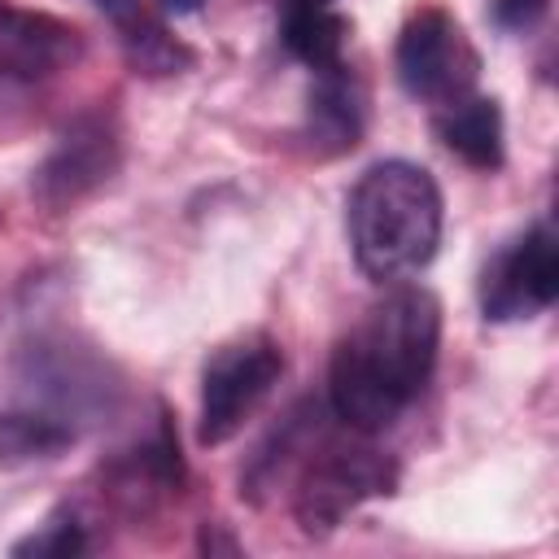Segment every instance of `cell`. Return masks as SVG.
Masks as SVG:
<instances>
[{
    "label": "cell",
    "instance_id": "cell-1",
    "mask_svg": "<svg viewBox=\"0 0 559 559\" xmlns=\"http://www.w3.org/2000/svg\"><path fill=\"white\" fill-rule=\"evenodd\" d=\"M441 349V301L424 284H389L336 341L328 362V406L341 428L376 437L432 380Z\"/></svg>",
    "mask_w": 559,
    "mask_h": 559
},
{
    "label": "cell",
    "instance_id": "cell-2",
    "mask_svg": "<svg viewBox=\"0 0 559 559\" xmlns=\"http://www.w3.org/2000/svg\"><path fill=\"white\" fill-rule=\"evenodd\" d=\"M122 402L114 362L66 332H39L9 362V402L0 406V463L26 467L57 459Z\"/></svg>",
    "mask_w": 559,
    "mask_h": 559
},
{
    "label": "cell",
    "instance_id": "cell-3",
    "mask_svg": "<svg viewBox=\"0 0 559 559\" xmlns=\"http://www.w3.org/2000/svg\"><path fill=\"white\" fill-rule=\"evenodd\" d=\"M441 188L424 166L406 157L367 166L345 201L358 271L376 284L424 271L441 245Z\"/></svg>",
    "mask_w": 559,
    "mask_h": 559
},
{
    "label": "cell",
    "instance_id": "cell-4",
    "mask_svg": "<svg viewBox=\"0 0 559 559\" xmlns=\"http://www.w3.org/2000/svg\"><path fill=\"white\" fill-rule=\"evenodd\" d=\"M349 437H323L293 489V515L301 524V533L323 537L332 533L349 511H358L371 498L393 493L397 485V463L376 450L362 432L345 428Z\"/></svg>",
    "mask_w": 559,
    "mask_h": 559
},
{
    "label": "cell",
    "instance_id": "cell-5",
    "mask_svg": "<svg viewBox=\"0 0 559 559\" xmlns=\"http://www.w3.org/2000/svg\"><path fill=\"white\" fill-rule=\"evenodd\" d=\"M393 70L406 96L445 109L450 100L467 96L480 79V52L463 22L441 4H419L393 44Z\"/></svg>",
    "mask_w": 559,
    "mask_h": 559
},
{
    "label": "cell",
    "instance_id": "cell-6",
    "mask_svg": "<svg viewBox=\"0 0 559 559\" xmlns=\"http://www.w3.org/2000/svg\"><path fill=\"white\" fill-rule=\"evenodd\" d=\"M284 376V349L262 336H236L218 345L201 371V415H197V441L201 445H223L231 441L258 406L271 397V389Z\"/></svg>",
    "mask_w": 559,
    "mask_h": 559
},
{
    "label": "cell",
    "instance_id": "cell-7",
    "mask_svg": "<svg viewBox=\"0 0 559 559\" xmlns=\"http://www.w3.org/2000/svg\"><path fill=\"white\" fill-rule=\"evenodd\" d=\"M122 162V131L109 109H87L61 127L44 162L35 166V201L48 210H70L92 197Z\"/></svg>",
    "mask_w": 559,
    "mask_h": 559
},
{
    "label": "cell",
    "instance_id": "cell-8",
    "mask_svg": "<svg viewBox=\"0 0 559 559\" xmlns=\"http://www.w3.org/2000/svg\"><path fill=\"white\" fill-rule=\"evenodd\" d=\"M559 293V240L550 223L511 236L480 271V310L489 323H515L550 310Z\"/></svg>",
    "mask_w": 559,
    "mask_h": 559
},
{
    "label": "cell",
    "instance_id": "cell-9",
    "mask_svg": "<svg viewBox=\"0 0 559 559\" xmlns=\"http://www.w3.org/2000/svg\"><path fill=\"white\" fill-rule=\"evenodd\" d=\"M179 485H183L179 441L166 411H157L144 432H135L122 450H114V459L105 463V489L127 515H148L157 502L179 493Z\"/></svg>",
    "mask_w": 559,
    "mask_h": 559
},
{
    "label": "cell",
    "instance_id": "cell-10",
    "mask_svg": "<svg viewBox=\"0 0 559 559\" xmlns=\"http://www.w3.org/2000/svg\"><path fill=\"white\" fill-rule=\"evenodd\" d=\"M79 52H83V39L70 22L0 0V74L44 79L70 66Z\"/></svg>",
    "mask_w": 559,
    "mask_h": 559
},
{
    "label": "cell",
    "instance_id": "cell-11",
    "mask_svg": "<svg viewBox=\"0 0 559 559\" xmlns=\"http://www.w3.org/2000/svg\"><path fill=\"white\" fill-rule=\"evenodd\" d=\"M96 13L114 26L122 57L144 79H170L192 66V48L166 26V17L148 0H92Z\"/></svg>",
    "mask_w": 559,
    "mask_h": 559
},
{
    "label": "cell",
    "instance_id": "cell-12",
    "mask_svg": "<svg viewBox=\"0 0 559 559\" xmlns=\"http://www.w3.org/2000/svg\"><path fill=\"white\" fill-rule=\"evenodd\" d=\"M362 87L354 79V70L345 61L314 70V87H310V105H306V135L319 153H345L358 144L362 135Z\"/></svg>",
    "mask_w": 559,
    "mask_h": 559
},
{
    "label": "cell",
    "instance_id": "cell-13",
    "mask_svg": "<svg viewBox=\"0 0 559 559\" xmlns=\"http://www.w3.org/2000/svg\"><path fill=\"white\" fill-rule=\"evenodd\" d=\"M345 35L349 17L341 0H280V39L301 66L328 70L345 61Z\"/></svg>",
    "mask_w": 559,
    "mask_h": 559
},
{
    "label": "cell",
    "instance_id": "cell-14",
    "mask_svg": "<svg viewBox=\"0 0 559 559\" xmlns=\"http://www.w3.org/2000/svg\"><path fill=\"white\" fill-rule=\"evenodd\" d=\"M437 135L441 144L463 157L476 170H498L502 166V109L493 96H459L445 109H437Z\"/></svg>",
    "mask_w": 559,
    "mask_h": 559
},
{
    "label": "cell",
    "instance_id": "cell-15",
    "mask_svg": "<svg viewBox=\"0 0 559 559\" xmlns=\"http://www.w3.org/2000/svg\"><path fill=\"white\" fill-rule=\"evenodd\" d=\"M87 550V533L74 507H57L31 537L13 542V555H52V559H70Z\"/></svg>",
    "mask_w": 559,
    "mask_h": 559
},
{
    "label": "cell",
    "instance_id": "cell-16",
    "mask_svg": "<svg viewBox=\"0 0 559 559\" xmlns=\"http://www.w3.org/2000/svg\"><path fill=\"white\" fill-rule=\"evenodd\" d=\"M550 0H493V22L502 31H515V35H528L542 17H546Z\"/></svg>",
    "mask_w": 559,
    "mask_h": 559
},
{
    "label": "cell",
    "instance_id": "cell-17",
    "mask_svg": "<svg viewBox=\"0 0 559 559\" xmlns=\"http://www.w3.org/2000/svg\"><path fill=\"white\" fill-rule=\"evenodd\" d=\"M205 0H157V9L162 13H175V17H183V13H197Z\"/></svg>",
    "mask_w": 559,
    "mask_h": 559
}]
</instances>
